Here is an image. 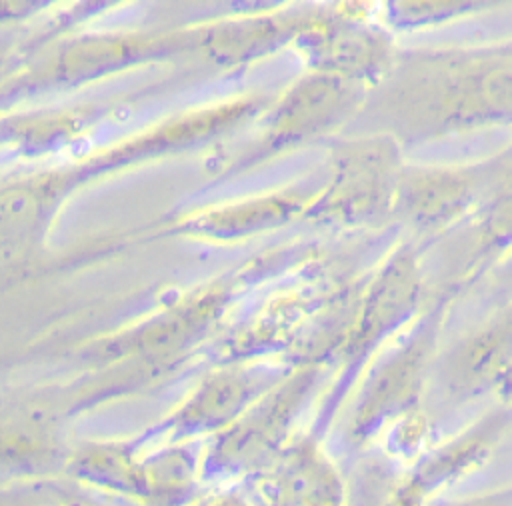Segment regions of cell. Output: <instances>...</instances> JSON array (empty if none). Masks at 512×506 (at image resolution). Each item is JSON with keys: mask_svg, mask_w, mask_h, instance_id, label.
Masks as SVG:
<instances>
[{"mask_svg": "<svg viewBox=\"0 0 512 506\" xmlns=\"http://www.w3.org/2000/svg\"><path fill=\"white\" fill-rule=\"evenodd\" d=\"M400 162L388 140H358L336 154L330 186L314 196L308 214L340 222H366L394 202Z\"/></svg>", "mask_w": 512, "mask_h": 506, "instance_id": "1", "label": "cell"}, {"mask_svg": "<svg viewBox=\"0 0 512 506\" xmlns=\"http://www.w3.org/2000/svg\"><path fill=\"white\" fill-rule=\"evenodd\" d=\"M312 380L314 374L302 370L266 390L222 430L210 452L212 466L218 470H238L270 456L288 434L312 388Z\"/></svg>", "mask_w": 512, "mask_h": 506, "instance_id": "2", "label": "cell"}, {"mask_svg": "<svg viewBox=\"0 0 512 506\" xmlns=\"http://www.w3.org/2000/svg\"><path fill=\"white\" fill-rule=\"evenodd\" d=\"M272 386L268 376L244 368L216 372L160 424V430H170L172 438L224 430Z\"/></svg>", "mask_w": 512, "mask_h": 506, "instance_id": "3", "label": "cell"}, {"mask_svg": "<svg viewBox=\"0 0 512 506\" xmlns=\"http://www.w3.org/2000/svg\"><path fill=\"white\" fill-rule=\"evenodd\" d=\"M296 42L316 72L344 80L378 74L390 56L384 34L354 20H312Z\"/></svg>", "mask_w": 512, "mask_h": 506, "instance_id": "4", "label": "cell"}, {"mask_svg": "<svg viewBox=\"0 0 512 506\" xmlns=\"http://www.w3.org/2000/svg\"><path fill=\"white\" fill-rule=\"evenodd\" d=\"M230 290L210 286L150 316L124 340L140 360H164L198 342L222 316Z\"/></svg>", "mask_w": 512, "mask_h": 506, "instance_id": "5", "label": "cell"}, {"mask_svg": "<svg viewBox=\"0 0 512 506\" xmlns=\"http://www.w3.org/2000/svg\"><path fill=\"white\" fill-rule=\"evenodd\" d=\"M432 326H422L402 350L390 356L370 378L356 410L354 434L370 436L382 422L408 408L420 388L422 370L432 346Z\"/></svg>", "mask_w": 512, "mask_h": 506, "instance_id": "6", "label": "cell"}, {"mask_svg": "<svg viewBox=\"0 0 512 506\" xmlns=\"http://www.w3.org/2000/svg\"><path fill=\"white\" fill-rule=\"evenodd\" d=\"M312 18L304 14H262L238 20H224L192 32L190 42L204 58L220 64H240L262 56L280 44L296 38Z\"/></svg>", "mask_w": 512, "mask_h": 506, "instance_id": "7", "label": "cell"}, {"mask_svg": "<svg viewBox=\"0 0 512 506\" xmlns=\"http://www.w3.org/2000/svg\"><path fill=\"white\" fill-rule=\"evenodd\" d=\"M418 292L416 262L408 250H398L372 280L352 326L348 350L360 352L402 324L416 308Z\"/></svg>", "mask_w": 512, "mask_h": 506, "instance_id": "8", "label": "cell"}, {"mask_svg": "<svg viewBox=\"0 0 512 506\" xmlns=\"http://www.w3.org/2000/svg\"><path fill=\"white\" fill-rule=\"evenodd\" d=\"M350 106L344 78L314 72L296 82L272 112L268 136L272 142L308 138L330 128Z\"/></svg>", "mask_w": 512, "mask_h": 506, "instance_id": "9", "label": "cell"}, {"mask_svg": "<svg viewBox=\"0 0 512 506\" xmlns=\"http://www.w3.org/2000/svg\"><path fill=\"white\" fill-rule=\"evenodd\" d=\"M476 180L468 170L418 166L400 170L394 202L416 224H438L456 218L472 202Z\"/></svg>", "mask_w": 512, "mask_h": 506, "instance_id": "10", "label": "cell"}, {"mask_svg": "<svg viewBox=\"0 0 512 506\" xmlns=\"http://www.w3.org/2000/svg\"><path fill=\"white\" fill-rule=\"evenodd\" d=\"M312 198L294 190L248 198L190 214L180 222V228L214 240L240 238L292 220L308 208Z\"/></svg>", "mask_w": 512, "mask_h": 506, "instance_id": "11", "label": "cell"}, {"mask_svg": "<svg viewBox=\"0 0 512 506\" xmlns=\"http://www.w3.org/2000/svg\"><path fill=\"white\" fill-rule=\"evenodd\" d=\"M276 506H342V486L314 448L292 450L276 476Z\"/></svg>", "mask_w": 512, "mask_h": 506, "instance_id": "12", "label": "cell"}, {"mask_svg": "<svg viewBox=\"0 0 512 506\" xmlns=\"http://www.w3.org/2000/svg\"><path fill=\"white\" fill-rule=\"evenodd\" d=\"M256 102L248 98H240L234 102L218 104L212 108H202L196 112H188L184 116H178L170 122H164L144 134H140L128 150L136 152V156L154 154L160 150H172L182 148L188 144H194L198 140H204L210 134H216L232 124H236L240 118L250 114L254 110Z\"/></svg>", "mask_w": 512, "mask_h": 506, "instance_id": "13", "label": "cell"}, {"mask_svg": "<svg viewBox=\"0 0 512 506\" xmlns=\"http://www.w3.org/2000/svg\"><path fill=\"white\" fill-rule=\"evenodd\" d=\"M508 344L510 330L506 318L468 340L454 362V380L458 388L476 392L494 384L508 368Z\"/></svg>", "mask_w": 512, "mask_h": 506, "instance_id": "14", "label": "cell"}, {"mask_svg": "<svg viewBox=\"0 0 512 506\" xmlns=\"http://www.w3.org/2000/svg\"><path fill=\"white\" fill-rule=\"evenodd\" d=\"M194 454L170 448L140 464V494L158 500H176L194 478Z\"/></svg>", "mask_w": 512, "mask_h": 506, "instance_id": "15", "label": "cell"}, {"mask_svg": "<svg viewBox=\"0 0 512 506\" xmlns=\"http://www.w3.org/2000/svg\"><path fill=\"white\" fill-rule=\"evenodd\" d=\"M204 506H248L242 498L238 496H218V498H212L208 502H204Z\"/></svg>", "mask_w": 512, "mask_h": 506, "instance_id": "16", "label": "cell"}]
</instances>
